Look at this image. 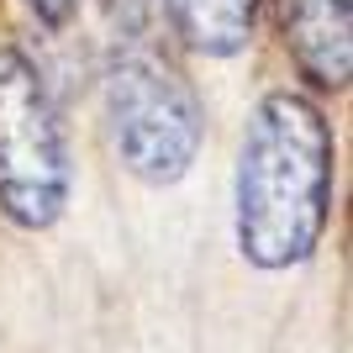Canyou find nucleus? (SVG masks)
Instances as JSON below:
<instances>
[{
	"mask_svg": "<svg viewBox=\"0 0 353 353\" xmlns=\"http://www.w3.org/2000/svg\"><path fill=\"white\" fill-rule=\"evenodd\" d=\"M338 143L322 105L274 90L253 105L237 148V253L259 269H290L316 253L332 211Z\"/></svg>",
	"mask_w": 353,
	"mask_h": 353,
	"instance_id": "obj_1",
	"label": "nucleus"
},
{
	"mask_svg": "<svg viewBox=\"0 0 353 353\" xmlns=\"http://www.w3.org/2000/svg\"><path fill=\"white\" fill-rule=\"evenodd\" d=\"M74 190L69 132L53 105V90L27 53L0 48V211L43 232L63 216Z\"/></svg>",
	"mask_w": 353,
	"mask_h": 353,
	"instance_id": "obj_2",
	"label": "nucleus"
},
{
	"mask_svg": "<svg viewBox=\"0 0 353 353\" xmlns=\"http://www.w3.org/2000/svg\"><path fill=\"white\" fill-rule=\"evenodd\" d=\"M105 132L127 174L143 185H174L206 143V111L169 63L127 53L105 69Z\"/></svg>",
	"mask_w": 353,
	"mask_h": 353,
	"instance_id": "obj_3",
	"label": "nucleus"
},
{
	"mask_svg": "<svg viewBox=\"0 0 353 353\" xmlns=\"http://www.w3.org/2000/svg\"><path fill=\"white\" fill-rule=\"evenodd\" d=\"M285 48L311 85L343 90L353 74V0H274Z\"/></svg>",
	"mask_w": 353,
	"mask_h": 353,
	"instance_id": "obj_4",
	"label": "nucleus"
},
{
	"mask_svg": "<svg viewBox=\"0 0 353 353\" xmlns=\"http://www.w3.org/2000/svg\"><path fill=\"white\" fill-rule=\"evenodd\" d=\"M159 11H169L174 32L195 53L206 59H232L243 53L259 21V0H159Z\"/></svg>",
	"mask_w": 353,
	"mask_h": 353,
	"instance_id": "obj_5",
	"label": "nucleus"
},
{
	"mask_svg": "<svg viewBox=\"0 0 353 353\" xmlns=\"http://www.w3.org/2000/svg\"><path fill=\"white\" fill-rule=\"evenodd\" d=\"M105 16L121 27V37H143L159 21V0H105Z\"/></svg>",
	"mask_w": 353,
	"mask_h": 353,
	"instance_id": "obj_6",
	"label": "nucleus"
},
{
	"mask_svg": "<svg viewBox=\"0 0 353 353\" xmlns=\"http://www.w3.org/2000/svg\"><path fill=\"white\" fill-rule=\"evenodd\" d=\"M27 6L37 11V21H48V27H63V21L74 16V6H79V0H27Z\"/></svg>",
	"mask_w": 353,
	"mask_h": 353,
	"instance_id": "obj_7",
	"label": "nucleus"
}]
</instances>
